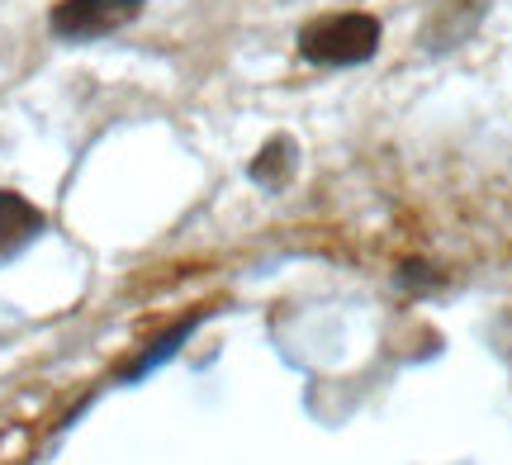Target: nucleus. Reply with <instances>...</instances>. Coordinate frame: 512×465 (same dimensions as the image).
<instances>
[{"mask_svg":"<svg viewBox=\"0 0 512 465\" xmlns=\"http://www.w3.org/2000/svg\"><path fill=\"white\" fill-rule=\"evenodd\" d=\"M380 19L366 10H337L318 15L299 29V57L313 67H361L380 53Z\"/></svg>","mask_w":512,"mask_h":465,"instance_id":"obj_1","label":"nucleus"},{"mask_svg":"<svg viewBox=\"0 0 512 465\" xmlns=\"http://www.w3.org/2000/svg\"><path fill=\"white\" fill-rule=\"evenodd\" d=\"M147 0H57L48 10V29L62 43H91V38H110L124 24L143 15Z\"/></svg>","mask_w":512,"mask_h":465,"instance_id":"obj_2","label":"nucleus"},{"mask_svg":"<svg viewBox=\"0 0 512 465\" xmlns=\"http://www.w3.org/2000/svg\"><path fill=\"white\" fill-rule=\"evenodd\" d=\"M43 228H48V214L34 200H24L19 190H0V261L34 247L43 238Z\"/></svg>","mask_w":512,"mask_h":465,"instance_id":"obj_3","label":"nucleus"},{"mask_svg":"<svg viewBox=\"0 0 512 465\" xmlns=\"http://www.w3.org/2000/svg\"><path fill=\"white\" fill-rule=\"evenodd\" d=\"M204 318H209V314H204V309H195V314H185L181 323H176V328H166V333L157 337V342H147L143 352L133 356V366H128V371H119V385H138V380H147L152 371H162L166 361H176L185 342L200 333Z\"/></svg>","mask_w":512,"mask_h":465,"instance_id":"obj_4","label":"nucleus"},{"mask_svg":"<svg viewBox=\"0 0 512 465\" xmlns=\"http://www.w3.org/2000/svg\"><path fill=\"white\" fill-rule=\"evenodd\" d=\"M294 152H299V148H294L290 133H275V138H266V143H261V152L252 157L247 176H252L261 190H280L294 176Z\"/></svg>","mask_w":512,"mask_h":465,"instance_id":"obj_5","label":"nucleus"},{"mask_svg":"<svg viewBox=\"0 0 512 465\" xmlns=\"http://www.w3.org/2000/svg\"><path fill=\"white\" fill-rule=\"evenodd\" d=\"M399 285L403 290H437L441 285V271H432L427 261H418V257H408V261H399Z\"/></svg>","mask_w":512,"mask_h":465,"instance_id":"obj_6","label":"nucleus"}]
</instances>
